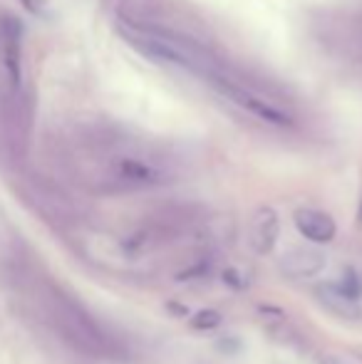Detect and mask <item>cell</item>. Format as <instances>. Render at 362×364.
Instances as JSON below:
<instances>
[{"mask_svg": "<svg viewBox=\"0 0 362 364\" xmlns=\"http://www.w3.org/2000/svg\"><path fill=\"white\" fill-rule=\"evenodd\" d=\"M117 33L127 40L129 48H134L144 58L159 65L186 70L191 75H198L201 80H208L221 70L211 50L191 40L188 35L179 33V30L134 18H117Z\"/></svg>", "mask_w": 362, "mask_h": 364, "instance_id": "1", "label": "cell"}, {"mask_svg": "<svg viewBox=\"0 0 362 364\" xmlns=\"http://www.w3.org/2000/svg\"><path fill=\"white\" fill-rule=\"evenodd\" d=\"M50 310H53L58 330L73 347L100 357L112 355L115 345L110 342V337L102 332V327L92 320V315L75 297H70L60 288H50Z\"/></svg>", "mask_w": 362, "mask_h": 364, "instance_id": "2", "label": "cell"}, {"mask_svg": "<svg viewBox=\"0 0 362 364\" xmlns=\"http://www.w3.org/2000/svg\"><path fill=\"white\" fill-rule=\"evenodd\" d=\"M166 181L159 161L137 151H112L105 161V183L112 188H151Z\"/></svg>", "mask_w": 362, "mask_h": 364, "instance_id": "3", "label": "cell"}, {"mask_svg": "<svg viewBox=\"0 0 362 364\" xmlns=\"http://www.w3.org/2000/svg\"><path fill=\"white\" fill-rule=\"evenodd\" d=\"M206 82L218 92V95L226 97V100L233 102L238 109L248 112V114L256 117V119L263 122V124H271V127H290L293 124V117H290L283 107H278L275 102L268 100V97L258 95L256 90H251V87L243 85V82L233 80V77L226 75L223 70H218L216 75H211Z\"/></svg>", "mask_w": 362, "mask_h": 364, "instance_id": "4", "label": "cell"}, {"mask_svg": "<svg viewBox=\"0 0 362 364\" xmlns=\"http://www.w3.org/2000/svg\"><path fill=\"white\" fill-rule=\"evenodd\" d=\"M278 235H280L278 213L268 206L258 208L253 213L251 223H248V243H251V248L258 255H268L275 248V243H278Z\"/></svg>", "mask_w": 362, "mask_h": 364, "instance_id": "5", "label": "cell"}, {"mask_svg": "<svg viewBox=\"0 0 362 364\" xmlns=\"http://www.w3.org/2000/svg\"><path fill=\"white\" fill-rule=\"evenodd\" d=\"M293 223L298 228V233L303 238H308L310 243H330L338 233V225L330 213L318 211V208H298L293 213Z\"/></svg>", "mask_w": 362, "mask_h": 364, "instance_id": "6", "label": "cell"}, {"mask_svg": "<svg viewBox=\"0 0 362 364\" xmlns=\"http://www.w3.org/2000/svg\"><path fill=\"white\" fill-rule=\"evenodd\" d=\"M328 265V258H325L323 250L318 248H293L280 258V270H283L288 278L295 280H305L318 275L320 270Z\"/></svg>", "mask_w": 362, "mask_h": 364, "instance_id": "7", "label": "cell"}, {"mask_svg": "<svg viewBox=\"0 0 362 364\" xmlns=\"http://www.w3.org/2000/svg\"><path fill=\"white\" fill-rule=\"evenodd\" d=\"M318 297L328 310H333L335 315L340 317H348V320H358L362 315L360 312V305L355 300L353 292L343 290L340 285H325V288L318 290Z\"/></svg>", "mask_w": 362, "mask_h": 364, "instance_id": "8", "label": "cell"}, {"mask_svg": "<svg viewBox=\"0 0 362 364\" xmlns=\"http://www.w3.org/2000/svg\"><path fill=\"white\" fill-rule=\"evenodd\" d=\"M221 320H223V317L218 315L216 310H208V307H206V310H198L196 315L191 317V327H193L196 332L216 330V327L221 325Z\"/></svg>", "mask_w": 362, "mask_h": 364, "instance_id": "9", "label": "cell"}, {"mask_svg": "<svg viewBox=\"0 0 362 364\" xmlns=\"http://www.w3.org/2000/svg\"><path fill=\"white\" fill-rule=\"evenodd\" d=\"M358 223L362 225V201H360V208H358Z\"/></svg>", "mask_w": 362, "mask_h": 364, "instance_id": "10", "label": "cell"}, {"mask_svg": "<svg viewBox=\"0 0 362 364\" xmlns=\"http://www.w3.org/2000/svg\"><path fill=\"white\" fill-rule=\"evenodd\" d=\"M360 360H362V355H360Z\"/></svg>", "mask_w": 362, "mask_h": 364, "instance_id": "11", "label": "cell"}]
</instances>
